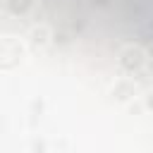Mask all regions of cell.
<instances>
[{"label":"cell","mask_w":153,"mask_h":153,"mask_svg":"<svg viewBox=\"0 0 153 153\" xmlns=\"http://www.w3.org/2000/svg\"><path fill=\"white\" fill-rule=\"evenodd\" d=\"M146 62V57H143V53L141 50H127V53H122V65H127V67H139V65H143Z\"/></svg>","instance_id":"cell-1"},{"label":"cell","mask_w":153,"mask_h":153,"mask_svg":"<svg viewBox=\"0 0 153 153\" xmlns=\"http://www.w3.org/2000/svg\"><path fill=\"white\" fill-rule=\"evenodd\" d=\"M12 12H26L31 7V0H5Z\"/></svg>","instance_id":"cell-2"}]
</instances>
